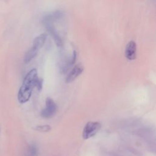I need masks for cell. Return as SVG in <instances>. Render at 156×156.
<instances>
[{
	"mask_svg": "<svg viewBox=\"0 0 156 156\" xmlns=\"http://www.w3.org/2000/svg\"><path fill=\"white\" fill-rule=\"evenodd\" d=\"M38 78L36 69H31L26 75L18 93V99L20 103L24 104L29 100Z\"/></svg>",
	"mask_w": 156,
	"mask_h": 156,
	"instance_id": "1",
	"label": "cell"
},
{
	"mask_svg": "<svg viewBox=\"0 0 156 156\" xmlns=\"http://www.w3.org/2000/svg\"><path fill=\"white\" fill-rule=\"evenodd\" d=\"M101 129V124L97 121L88 122L82 131V138L84 140L94 136Z\"/></svg>",
	"mask_w": 156,
	"mask_h": 156,
	"instance_id": "2",
	"label": "cell"
},
{
	"mask_svg": "<svg viewBox=\"0 0 156 156\" xmlns=\"http://www.w3.org/2000/svg\"><path fill=\"white\" fill-rule=\"evenodd\" d=\"M57 107L53 99L47 98L46 99V107L41 112V116L44 118H52L56 113Z\"/></svg>",
	"mask_w": 156,
	"mask_h": 156,
	"instance_id": "3",
	"label": "cell"
},
{
	"mask_svg": "<svg viewBox=\"0 0 156 156\" xmlns=\"http://www.w3.org/2000/svg\"><path fill=\"white\" fill-rule=\"evenodd\" d=\"M83 67L81 64H78L74 66V67L69 73L66 77V82L71 83L73 82L77 77H78L83 72Z\"/></svg>",
	"mask_w": 156,
	"mask_h": 156,
	"instance_id": "4",
	"label": "cell"
},
{
	"mask_svg": "<svg viewBox=\"0 0 156 156\" xmlns=\"http://www.w3.org/2000/svg\"><path fill=\"white\" fill-rule=\"evenodd\" d=\"M45 26H46V27L48 31L49 32V34H51V35L54 40V41H55L56 45L58 47L62 46V45H63L62 40L59 34L58 33L57 30H56L55 27L53 26V24L48 23V24H45Z\"/></svg>",
	"mask_w": 156,
	"mask_h": 156,
	"instance_id": "5",
	"label": "cell"
},
{
	"mask_svg": "<svg viewBox=\"0 0 156 156\" xmlns=\"http://www.w3.org/2000/svg\"><path fill=\"white\" fill-rule=\"evenodd\" d=\"M136 45L134 41H130L126 45L125 49V56L129 60L136 58Z\"/></svg>",
	"mask_w": 156,
	"mask_h": 156,
	"instance_id": "6",
	"label": "cell"
},
{
	"mask_svg": "<svg viewBox=\"0 0 156 156\" xmlns=\"http://www.w3.org/2000/svg\"><path fill=\"white\" fill-rule=\"evenodd\" d=\"M63 15L64 13L62 10H56L49 15H47L44 18L43 22L44 24L48 23L53 24V23L62 19L63 17Z\"/></svg>",
	"mask_w": 156,
	"mask_h": 156,
	"instance_id": "7",
	"label": "cell"
},
{
	"mask_svg": "<svg viewBox=\"0 0 156 156\" xmlns=\"http://www.w3.org/2000/svg\"><path fill=\"white\" fill-rule=\"evenodd\" d=\"M47 37H48V35L46 34H42L37 36L34 40L32 47L37 49V50H39L40 48L43 47V46L47 40Z\"/></svg>",
	"mask_w": 156,
	"mask_h": 156,
	"instance_id": "8",
	"label": "cell"
},
{
	"mask_svg": "<svg viewBox=\"0 0 156 156\" xmlns=\"http://www.w3.org/2000/svg\"><path fill=\"white\" fill-rule=\"evenodd\" d=\"M38 51L37 49L34 48V47L30 48L26 53L24 57V62L26 63L30 62L37 54Z\"/></svg>",
	"mask_w": 156,
	"mask_h": 156,
	"instance_id": "9",
	"label": "cell"
},
{
	"mask_svg": "<svg viewBox=\"0 0 156 156\" xmlns=\"http://www.w3.org/2000/svg\"><path fill=\"white\" fill-rule=\"evenodd\" d=\"M27 156H38V149L35 144L29 146L27 151Z\"/></svg>",
	"mask_w": 156,
	"mask_h": 156,
	"instance_id": "10",
	"label": "cell"
},
{
	"mask_svg": "<svg viewBox=\"0 0 156 156\" xmlns=\"http://www.w3.org/2000/svg\"><path fill=\"white\" fill-rule=\"evenodd\" d=\"M35 129L41 132H48L51 129V127L49 125L38 126L35 127Z\"/></svg>",
	"mask_w": 156,
	"mask_h": 156,
	"instance_id": "11",
	"label": "cell"
},
{
	"mask_svg": "<svg viewBox=\"0 0 156 156\" xmlns=\"http://www.w3.org/2000/svg\"><path fill=\"white\" fill-rule=\"evenodd\" d=\"M43 84V79L41 78H38L35 83V87L37 88L38 91H40L42 89Z\"/></svg>",
	"mask_w": 156,
	"mask_h": 156,
	"instance_id": "12",
	"label": "cell"
}]
</instances>
